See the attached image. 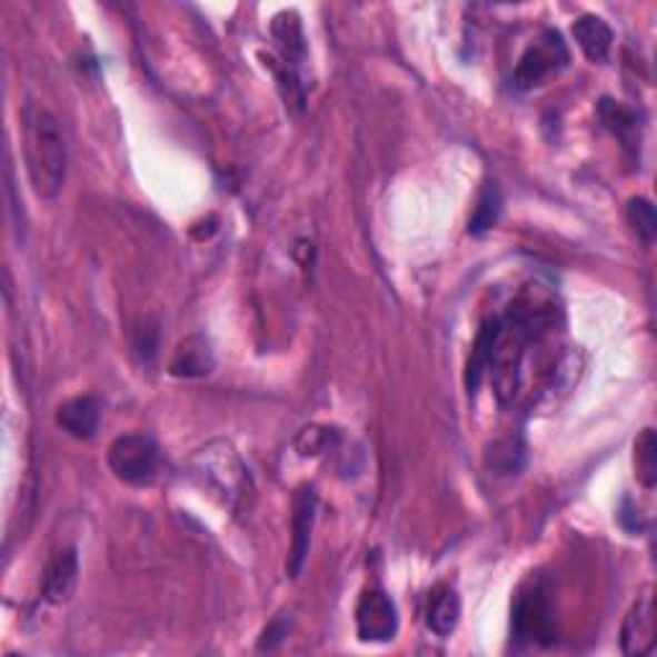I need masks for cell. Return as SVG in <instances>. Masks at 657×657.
Instances as JSON below:
<instances>
[{
	"label": "cell",
	"mask_w": 657,
	"mask_h": 657,
	"mask_svg": "<svg viewBox=\"0 0 657 657\" xmlns=\"http://www.w3.org/2000/svg\"><path fill=\"white\" fill-rule=\"evenodd\" d=\"M357 637L362 643H390L398 635V609L386 590L368 588L355 609Z\"/></svg>",
	"instance_id": "obj_5"
},
{
	"label": "cell",
	"mask_w": 657,
	"mask_h": 657,
	"mask_svg": "<svg viewBox=\"0 0 657 657\" xmlns=\"http://www.w3.org/2000/svg\"><path fill=\"white\" fill-rule=\"evenodd\" d=\"M573 37H576L578 47L584 49V54L590 62H604L611 52L614 44V31L601 16L586 13L573 23Z\"/></svg>",
	"instance_id": "obj_13"
},
{
	"label": "cell",
	"mask_w": 657,
	"mask_h": 657,
	"mask_svg": "<svg viewBox=\"0 0 657 657\" xmlns=\"http://www.w3.org/2000/svg\"><path fill=\"white\" fill-rule=\"evenodd\" d=\"M54 419L64 435L80 439V442H88V439L98 435V427H101V401L96 396L70 398V401L57 406Z\"/></svg>",
	"instance_id": "obj_8"
},
{
	"label": "cell",
	"mask_w": 657,
	"mask_h": 657,
	"mask_svg": "<svg viewBox=\"0 0 657 657\" xmlns=\"http://www.w3.org/2000/svg\"><path fill=\"white\" fill-rule=\"evenodd\" d=\"M272 39L278 41V49L288 68H293V64L303 60L306 37L301 21H298V16L293 11H282L276 16V21H272Z\"/></svg>",
	"instance_id": "obj_14"
},
{
	"label": "cell",
	"mask_w": 657,
	"mask_h": 657,
	"mask_svg": "<svg viewBox=\"0 0 657 657\" xmlns=\"http://www.w3.org/2000/svg\"><path fill=\"white\" fill-rule=\"evenodd\" d=\"M460 596L457 590L447 584H437L429 590L427 598V627L435 631L437 637H450L460 621Z\"/></svg>",
	"instance_id": "obj_12"
},
{
	"label": "cell",
	"mask_w": 657,
	"mask_h": 657,
	"mask_svg": "<svg viewBox=\"0 0 657 657\" xmlns=\"http://www.w3.org/2000/svg\"><path fill=\"white\" fill-rule=\"evenodd\" d=\"M316 506H319V496H316V490L311 486H301L296 490V498H293V542H290V555H288V576L290 578L301 576L303 565H306V557H309Z\"/></svg>",
	"instance_id": "obj_6"
},
{
	"label": "cell",
	"mask_w": 657,
	"mask_h": 657,
	"mask_svg": "<svg viewBox=\"0 0 657 657\" xmlns=\"http://www.w3.org/2000/svg\"><path fill=\"white\" fill-rule=\"evenodd\" d=\"M655 645V611L653 598L643 596L631 606L621 627V653L624 655H647Z\"/></svg>",
	"instance_id": "obj_9"
},
{
	"label": "cell",
	"mask_w": 657,
	"mask_h": 657,
	"mask_svg": "<svg viewBox=\"0 0 657 657\" xmlns=\"http://www.w3.org/2000/svg\"><path fill=\"white\" fill-rule=\"evenodd\" d=\"M514 629L521 639H531V643H547L553 637V617L539 590L519 598L517 611H514Z\"/></svg>",
	"instance_id": "obj_10"
},
{
	"label": "cell",
	"mask_w": 657,
	"mask_h": 657,
	"mask_svg": "<svg viewBox=\"0 0 657 657\" xmlns=\"http://www.w3.org/2000/svg\"><path fill=\"white\" fill-rule=\"evenodd\" d=\"M213 368L216 357L211 342L201 335L182 339L170 360V372L175 378H206L211 376Z\"/></svg>",
	"instance_id": "obj_11"
},
{
	"label": "cell",
	"mask_w": 657,
	"mask_h": 657,
	"mask_svg": "<svg viewBox=\"0 0 657 657\" xmlns=\"http://www.w3.org/2000/svg\"><path fill=\"white\" fill-rule=\"evenodd\" d=\"M635 470L637 480L645 488H655L657 484V439L655 429H645L635 442Z\"/></svg>",
	"instance_id": "obj_17"
},
{
	"label": "cell",
	"mask_w": 657,
	"mask_h": 657,
	"mask_svg": "<svg viewBox=\"0 0 657 657\" xmlns=\"http://www.w3.org/2000/svg\"><path fill=\"white\" fill-rule=\"evenodd\" d=\"M190 472L208 494L219 498L223 506L237 509L249 494V476L245 462L239 460L235 447L227 442H213L198 450L190 460Z\"/></svg>",
	"instance_id": "obj_2"
},
{
	"label": "cell",
	"mask_w": 657,
	"mask_h": 657,
	"mask_svg": "<svg viewBox=\"0 0 657 657\" xmlns=\"http://www.w3.org/2000/svg\"><path fill=\"white\" fill-rule=\"evenodd\" d=\"M78 573L80 560L74 547H62V550H57L49 557L44 580H41V596H44V601L54 606L68 604L74 588H78Z\"/></svg>",
	"instance_id": "obj_7"
},
{
	"label": "cell",
	"mask_w": 657,
	"mask_h": 657,
	"mask_svg": "<svg viewBox=\"0 0 657 657\" xmlns=\"http://www.w3.org/2000/svg\"><path fill=\"white\" fill-rule=\"evenodd\" d=\"M21 141L29 182L39 198H57L68 178V145L60 121L39 103H27L21 111Z\"/></svg>",
	"instance_id": "obj_1"
},
{
	"label": "cell",
	"mask_w": 657,
	"mask_h": 657,
	"mask_svg": "<svg viewBox=\"0 0 657 657\" xmlns=\"http://www.w3.org/2000/svg\"><path fill=\"white\" fill-rule=\"evenodd\" d=\"M108 468L121 484L149 486L160 470V447L147 435H123L108 447Z\"/></svg>",
	"instance_id": "obj_3"
},
{
	"label": "cell",
	"mask_w": 657,
	"mask_h": 657,
	"mask_svg": "<svg viewBox=\"0 0 657 657\" xmlns=\"http://www.w3.org/2000/svg\"><path fill=\"white\" fill-rule=\"evenodd\" d=\"M627 221L631 231H635L639 242L645 247H650L655 242L657 235V216H655V206L647 201V198L637 196L627 203Z\"/></svg>",
	"instance_id": "obj_18"
},
{
	"label": "cell",
	"mask_w": 657,
	"mask_h": 657,
	"mask_svg": "<svg viewBox=\"0 0 657 657\" xmlns=\"http://www.w3.org/2000/svg\"><path fill=\"white\" fill-rule=\"evenodd\" d=\"M288 635V624L282 619H276L270 624L268 629L262 631V639H260V650H272V647H278L282 643V637Z\"/></svg>",
	"instance_id": "obj_21"
},
{
	"label": "cell",
	"mask_w": 657,
	"mask_h": 657,
	"mask_svg": "<svg viewBox=\"0 0 657 657\" xmlns=\"http://www.w3.org/2000/svg\"><path fill=\"white\" fill-rule=\"evenodd\" d=\"M335 437H337V431L329 429V427H309V429H303L301 435H298L296 447L303 457L321 455V452L329 450L331 439H335Z\"/></svg>",
	"instance_id": "obj_20"
},
{
	"label": "cell",
	"mask_w": 657,
	"mask_h": 657,
	"mask_svg": "<svg viewBox=\"0 0 657 657\" xmlns=\"http://www.w3.org/2000/svg\"><path fill=\"white\" fill-rule=\"evenodd\" d=\"M498 213H501V193H498L496 186H486L478 198L476 213L470 219V235H484V231H488L498 221Z\"/></svg>",
	"instance_id": "obj_19"
},
{
	"label": "cell",
	"mask_w": 657,
	"mask_h": 657,
	"mask_svg": "<svg viewBox=\"0 0 657 657\" xmlns=\"http://www.w3.org/2000/svg\"><path fill=\"white\" fill-rule=\"evenodd\" d=\"M570 62V52L565 47L563 37L555 29H547L539 34L537 41H531L527 52L521 54V60L514 70V86L519 90H531L542 86L547 78L560 72L565 64Z\"/></svg>",
	"instance_id": "obj_4"
},
{
	"label": "cell",
	"mask_w": 657,
	"mask_h": 657,
	"mask_svg": "<svg viewBox=\"0 0 657 657\" xmlns=\"http://www.w3.org/2000/svg\"><path fill=\"white\" fill-rule=\"evenodd\" d=\"M498 331H501V321H498V319L484 323V329H480V335L476 339V347H472V357L468 362V376H465V382H468L470 394H476L478 386H480V378H484V372L488 370L490 352H494Z\"/></svg>",
	"instance_id": "obj_15"
},
{
	"label": "cell",
	"mask_w": 657,
	"mask_h": 657,
	"mask_svg": "<svg viewBox=\"0 0 657 657\" xmlns=\"http://www.w3.org/2000/svg\"><path fill=\"white\" fill-rule=\"evenodd\" d=\"M598 116H601L604 127L611 131V135H617L624 145L631 147L635 145V137H637V116L631 108L621 106L617 101H609V98H604L601 103H598Z\"/></svg>",
	"instance_id": "obj_16"
}]
</instances>
